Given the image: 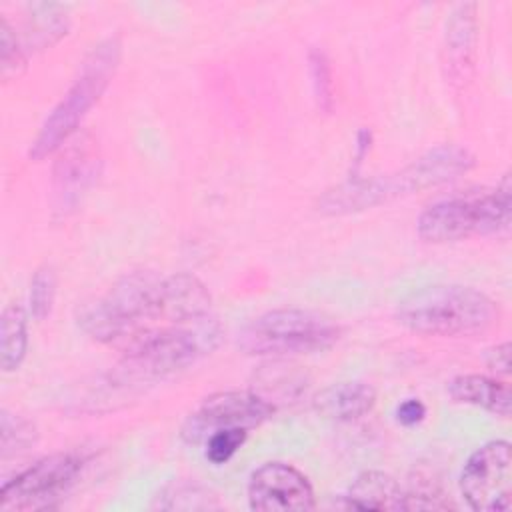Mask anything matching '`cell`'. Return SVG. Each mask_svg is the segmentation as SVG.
Listing matches in <instances>:
<instances>
[{
	"mask_svg": "<svg viewBox=\"0 0 512 512\" xmlns=\"http://www.w3.org/2000/svg\"><path fill=\"white\" fill-rule=\"evenodd\" d=\"M308 70H310V78H312V90H314V98L320 110L330 112L332 104H334V96H332V74H330V62L324 54V50L320 48H312L308 54Z\"/></svg>",
	"mask_w": 512,
	"mask_h": 512,
	"instance_id": "7402d4cb",
	"label": "cell"
},
{
	"mask_svg": "<svg viewBox=\"0 0 512 512\" xmlns=\"http://www.w3.org/2000/svg\"><path fill=\"white\" fill-rule=\"evenodd\" d=\"M486 362L492 370H496L500 374H508V370H510V344L504 342V344H498L492 350H488Z\"/></svg>",
	"mask_w": 512,
	"mask_h": 512,
	"instance_id": "484cf974",
	"label": "cell"
},
{
	"mask_svg": "<svg viewBox=\"0 0 512 512\" xmlns=\"http://www.w3.org/2000/svg\"><path fill=\"white\" fill-rule=\"evenodd\" d=\"M346 506L354 510H406V492L390 476L378 470L362 472L348 488Z\"/></svg>",
	"mask_w": 512,
	"mask_h": 512,
	"instance_id": "5bb4252c",
	"label": "cell"
},
{
	"mask_svg": "<svg viewBox=\"0 0 512 512\" xmlns=\"http://www.w3.org/2000/svg\"><path fill=\"white\" fill-rule=\"evenodd\" d=\"M314 490L308 478L290 464L266 462L250 474L248 506L256 512L312 510Z\"/></svg>",
	"mask_w": 512,
	"mask_h": 512,
	"instance_id": "8fae6325",
	"label": "cell"
},
{
	"mask_svg": "<svg viewBox=\"0 0 512 512\" xmlns=\"http://www.w3.org/2000/svg\"><path fill=\"white\" fill-rule=\"evenodd\" d=\"M476 42V24H474V6L462 4L454 10L448 28H446V50L450 58V68L464 72L472 64Z\"/></svg>",
	"mask_w": 512,
	"mask_h": 512,
	"instance_id": "2e32d148",
	"label": "cell"
},
{
	"mask_svg": "<svg viewBox=\"0 0 512 512\" xmlns=\"http://www.w3.org/2000/svg\"><path fill=\"white\" fill-rule=\"evenodd\" d=\"M118 60L120 44L116 38H108L94 46V50L82 62L80 74L76 76L74 84L44 120L36 140L30 146V158L40 160L70 140V136L78 130L82 118L106 90L110 78L114 76Z\"/></svg>",
	"mask_w": 512,
	"mask_h": 512,
	"instance_id": "5b68a950",
	"label": "cell"
},
{
	"mask_svg": "<svg viewBox=\"0 0 512 512\" xmlns=\"http://www.w3.org/2000/svg\"><path fill=\"white\" fill-rule=\"evenodd\" d=\"M460 492L476 512H506L512 506V456L506 440H492L470 454L460 474Z\"/></svg>",
	"mask_w": 512,
	"mask_h": 512,
	"instance_id": "ba28073f",
	"label": "cell"
},
{
	"mask_svg": "<svg viewBox=\"0 0 512 512\" xmlns=\"http://www.w3.org/2000/svg\"><path fill=\"white\" fill-rule=\"evenodd\" d=\"M222 342V328L214 314L186 322L158 326L138 334L120 352L122 362L114 376L122 382H150L174 374Z\"/></svg>",
	"mask_w": 512,
	"mask_h": 512,
	"instance_id": "7a4b0ae2",
	"label": "cell"
},
{
	"mask_svg": "<svg viewBox=\"0 0 512 512\" xmlns=\"http://www.w3.org/2000/svg\"><path fill=\"white\" fill-rule=\"evenodd\" d=\"M96 142L88 136H78L66 144L64 152L54 164L52 178V196L54 210L62 216L72 212L94 184L100 172V158L94 146Z\"/></svg>",
	"mask_w": 512,
	"mask_h": 512,
	"instance_id": "7c38bea8",
	"label": "cell"
},
{
	"mask_svg": "<svg viewBox=\"0 0 512 512\" xmlns=\"http://www.w3.org/2000/svg\"><path fill=\"white\" fill-rule=\"evenodd\" d=\"M36 440V428L32 422H28L22 416L2 412V424H0V448L2 458L16 454L20 450H26Z\"/></svg>",
	"mask_w": 512,
	"mask_h": 512,
	"instance_id": "ffe728a7",
	"label": "cell"
},
{
	"mask_svg": "<svg viewBox=\"0 0 512 512\" xmlns=\"http://www.w3.org/2000/svg\"><path fill=\"white\" fill-rule=\"evenodd\" d=\"M340 326L326 314L306 308H278L260 314L238 334V346L254 356L320 352L336 344Z\"/></svg>",
	"mask_w": 512,
	"mask_h": 512,
	"instance_id": "8992f818",
	"label": "cell"
},
{
	"mask_svg": "<svg viewBox=\"0 0 512 512\" xmlns=\"http://www.w3.org/2000/svg\"><path fill=\"white\" fill-rule=\"evenodd\" d=\"M68 30V16L60 4H34L28 16V46L46 48L58 42Z\"/></svg>",
	"mask_w": 512,
	"mask_h": 512,
	"instance_id": "ac0fdd59",
	"label": "cell"
},
{
	"mask_svg": "<svg viewBox=\"0 0 512 512\" xmlns=\"http://www.w3.org/2000/svg\"><path fill=\"white\" fill-rule=\"evenodd\" d=\"M78 326L94 340L122 350L138 334L178 324L170 316L168 276L138 270L122 276L112 288L76 312Z\"/></svg>",
	"mask_w": 512,
	"mask_h": 512,
	"instance_id": "6da1fadb",
	"label": "cell"
},
{
	"mask_svg": "<svg viewBox=\"0 0 512 512\" xmlns=\"http://www.w3.org/2000/svg\"><path fill=\"white\" fill-rule=\"evenodd\" d=\"M274 412V406L244 390H226L210 394L202 404L186 418L182 426V438L188 444L204 442L212 432L224 428H256L266 422Z\"/></svg>",
	"mask_w": 512,
	"mask_h": 512,
	"instance_id": "9c48e42d",
	"label": "cell"
},
{
	"mask_svg": "<svg viewBox=\"0 0 512 512\" xmlns=\"http://www.w3.org/2000/svg\"><path fill=\"white\" fill-rule=\"evenodd\" d=\"M24 48H20L16 34L12 32L10 24L2 18L0 24V68L2 76L10 78L12 74H18V70L24 66Z\"/></svg>",
	"mask_w": 512,
	"mask_h": 512,
	"instance_id": "cb8c5ba5",
	"label": "cell"
},
{
	"mask_svg": "<svg viewBox=\"0 0 512 512\" xmlns=\"http://www.w3.org/2000/svg\"><path fill=\"white\" fill-rule=\"evenodd\" d=\"M56 296V272L52 266H42L34 272L30 282V314L36 320H44L54 304Z\"/></svg>",
	"mask_w": 512,
	"mask_h": 512,
	"instance_id": "44dd1931",
	"label": "cell"
},
{
	"mask_svg": "<svg viewBox=\"0 0 512 512\" xmlns=\"http://www.w3.org/2000/svg\"><path fill=\"white\" fill-rule=\"evenodd\" d=\"M426 416V408L420 400L416 398H408L404 400L398 408H396V420L402 424V426H414L418 422H422Z\"/></svg>",
	"mask_w": 512,
	"mask_h": 512,
	"instance_id": "d4e9b609",
	"label": "cell"
},
{
	"mask_svg": "<svg viewBox=\"0 0 512 512\" xmlns=\"http://www.w3.org/2000/svg\"><path fill=\"white\" fill-rule=\"evenodd\" d=\"M82 470V458L74 452L50 454L16 474L0 490V508L46 510L74 486Z\"/></svg>",
	"mask_w": 512,
	"mask_h": 512,
	"instance_id": "52a82bcc",
	"label": "cell"
},
{
	"mask_svg": "<svg viewBox=\"0 0 512 512\" xmlns=\"http://www.w3.org/2000/svg\"><path fill=\"white\" fill-rule=\"evenodd\" d=\"M376 392L364 382H338L314 396V408L324 418L336 422H352L372 410Z\"/></svg>",
	"mask_w": 512,
	"mask_h": 512,
	"instance_id": "4fadbf2b",
	"label": "cell"
},
{
	"mask_svg": "<svg viewBox=\"0 0 512 512\" xmlns=\"http://www.w3.org/2000/svg\"><path fill=\"white\" fill-rule=\"evenodd\" d=\"M152 508L160 510H212L220 508L216 496L206 488L188 482H176L166 486L156 498Z\"/></svg>",
	"mask_w": 512,
	"mask_h": 512,
	"instance_id": "d6986e66",
	"label": "cell"
},
{
	"mask_svg": "<svg viewBox=\"0 0 512 512\" xmlns=\"http://www.w3.org/2000/svg\"><path fill=\"white\" fill-rule=\"evenodd\" d=\"M448 394L454 402L478 406L502 418L510 416V404H512L510 388L488 376H480V374L456 376L448 384Z\"/></svg>",
	"mask_w": 512,
	"mask_h": 512,
	"instance_id": "9a60e30c",
	"label": "cell"
},
{
	"mask_svg": "<svg viewBox=\"0 0 512 512\" xmlns=\"http://www.w3.org/2000/svg\"><path fill=\"white\" fill-rule=\"evenodd\" d=\"M498 318L496 304L480 290L460 284H434L410 292L396 306V320L428 336H472Z\"/></svg>",
	"mask_w": 512,
	"mask_h": 512,
	"instance_id": "3957f363",
	"label": "cell"
},
{
	"mask_svg": "<svg viewBox=\"0 0 512 512\" xmlns=\"http://www.w3.org/2000/svg\"><path fill=\"white\" fill-rule=\"evenodd\" d=\"M248 436V430L244 428H224V430H216L212 432L204 442H206V458L212 464H224L228 462L238 448L244 444Z\"/></svg>",
	"mask_w": 512,
	"mask_h": 512,
	"instance_id": "603a6c76",
	"label": "cell"
},
{
	"mask_svg": "<svg viewBox=\"0 0 512 512\" xmlns=\"http://www.w3.org/2000/svg\"><path fill=\"white\" fill-rule=\"evenodd\" d=\"M474 166V156L460 146H438L418 160H414L410 166L400 170L396 176H384V178H372L374 196L380 202H384L390 196L398 194H410L414 190H422L428 186H436L442 182H448L456 178L458 174L470 170Z\"/></svg>",
	"mask_w": 512,
	"mask_h": 512,
	"instance_id": "30bf717a",
	"label": "cell"
},
{
	"mask_svg": "<svg viewBox=\"0 0 512 512\" xmlns=\"http://www.w3.org/2000/svg\"><path fill=\"white\" fill-rule=\"evenodd\" d=\"M28 320L20 304H8L2 312L0 326V364L4 372L16 370L28 348Z\"/></svg>",
	"mask_w": 512,
	"mask_h": 512,
	"instance_id": "e0dca14e",
	"label": "cell"
},
{
	"mask_svg": "<svg viewBox=\"0 0 512 512\" xmlns=\"http://www.w3.org/2000/svg\"><path fill=\"white\" fill-rule=\"evenodd\" d=\"M510 180L490 190L452 194L432 202L418 218V236L426 242H454L494 234L510 224Z\"/></svg>",
	"mask_w": 512,
	"mask_h": 512,
	"instance_id": "277c9868",
	"label": "cell"
}]
</instances>
